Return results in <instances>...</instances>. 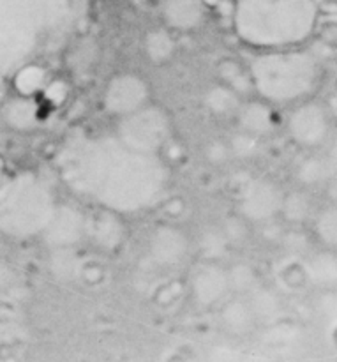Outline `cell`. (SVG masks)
<instances>
[{
    "label": "cell",
    "instance_id": "cell-9",
    "mask_svg": "<svg viewBox=\"0 0 337 362\" xmlns=\"http://www.w3.org/2000/svg\"><path fill=\"white\" fill-rule=\"evenodd\" d=\"M141 49H143L148 62H152L154 66H165L173 59L177 52L173 32L166 28L165 25L161 28H154V30L147 32L143 42H141Z\"/></svg>",
    "mask_w": 337,
    "mask_h": 362
},
{
    "label": "cell",
    "instance_id": "cell-2",
    "mask_svg": "<svg viewBox=\"0 0 337 362\" xmlns=\"http://www.w3.org/2000/svg\"><path fill=\"white\" fill-rule=\"evenodd\" d=\"M318 25V0H251L244 7L242 37L258 52L302 46Z\"/></svg>",
    "mask_w": 337,
    "mask_h": 362
},
{
    "label": "cell",
    "instance_id": "cell-15",
    "mask_svg": "<svg viewBox=\"0 0 337 362\" xmlns=\"http://www.w3.org/2000/svg\"><path fill=\"white\" fill-rule=\"evenodd\" d=\"M332 163H334V165L337 166V144H336L334 151H332Z\"/></svg>",
    "mask_w": 337,
    "mask_h": 362
},
{
    "label": "cell",
    "instance_id": "cell-12",
    "mask_svg": "<svg viewBox=\"0 0 337 362\" xmlns=\"http://www.w3.org/2000/svg\"><path fill=\"white\" fill-rule=\"evenodd\" d=\"M311 223H313L317 239L329 251H337V205H331V207L314 212Z\"/></svg>",
    "mask_w": 337,
    "mask_h": 362
},
{
    "label": "cell",
    "instance_id": "cell-8",
    "mask_svg": "<svg viewBox=\"0 0 337 362\" xmlns=\"http://www.w3.org/2000/svg\"><path fill=\"white\" fill-rule=\"evenodd\" d=\"M218 81L230 90L235 92L240 99L254 98L253 78L249 67L237 59H225L218 64Z\"/></svg>",
    "mask_w": 337,
    "mask_h": 362
},
{
    "label": "cell",
    "instance_id": "cell-10",
    "mask_svg": "<svg viewBox=\"0 0 337 362\" xmlns=\"http://www.w3.org/2000/svg\"><path fill=\"white\" fill-rule=\"evenodd\" d=\"M279 216L288 225H304V223H309L314 216L313 200L304 191H290V193H285L283 194Z\"/></svg>",
    "mask_w": 337,
    "mask_h": 362
},
{
    "label": "cell",
    "instance_id": "cell-13",
    "mask_svg": "<svg viewBox=\"0 0 337 362\" xmlns=\"http://www.w3.org/2000/svg\"><path fill=\"white\" fill-rule=\"evenodd\" d=\"M249 225L251 223L246 218L235 214L223 223L221 233L228 244H242L246 243L247 235H249Z\"/></svg>",
    "mask_w": 337,
    "mask_h": 362
},
{
    "label": "cell",
    "instance_id": "cell-14",
    "mask_svg": "<svg viewBox=\"0 0 337 362\" xmlns=\"http://www.w3.org/2000/svg\"><path fill=\"white\" fill-rule=\"evenodd\" d=\"M324 103H325V106H327V110H329V113H331L334 124H337V88L334 92H331V95H329Z\"/></svg>",
    "mask_w": 337,
    "mask_h": 362
},
{
    "label": "cell",
    "instance_id": "cell-3",
    "mask_svg": "<svg viewBox=\"0 0 337 362\" xmlns=\"http://www.w3.org/2000/svg\"><path fill=\"white\" fill-rule=\"evenodd\" d=\"M285 127L290 140L297 147L304 151H318L331 141L334 120L325 103L313 98L288 108Z\"/></svg>",
    "mask_w": 337,
    "mask_h": 362
},
{
    "label": "cell",
    "instance_id": "cell-1",
    "mask_svg": "<svg viewBox=\"0 0 337 362\" xmlns=\"http://www.w3.org/2000/svg\"><path fill=\"white\" fill-rule=\"evenodd\" d=\"M247 67L254 98L274 108H292L313 99L324 85V66L302 46L258 52Z\"/></svg>",
    "mask_w": 337,
    "mask_h": 362
},
{
    "label": "cell",
    "instance_id": "cell-7",
    "mask_svg": "<svg viewBox=\"0 0 337 362\" xmlns=\"http://www.w3.org/2000/svg\"><path fill=\"white\" fill-rule=\"evenodd\" d=\"M235 117L242 134L253 138V140L267 136L278 127L276 108L258 98L244 99Z\"/></svg>",
    "mask_w": 337,
    "mask_h": 362
},
{
    "label": "cell",
    "instance_id": "cell-5",
    "mask_svg": "<svg viewBox=\"0 0 337 362\" xmlns=\"http://www.w3.org/2000/svg\"><path fill=\"white\" fill-rule=\"evenodd\" d=\"M283 191L268 180L254 182L246 194H242V211L240 216L249 223H264L267 219L279 216L283 202Z\"/></svg>",
    "mask_w": 337,
    "mask_h": 362
},
{
    "label": "cell",
    "instance_id": "cell-4",
    "mask_svg": "<svg viewBox=\"0 0 337 362\" xmlns=\"http://www.w3.org/2000/svg\"><path fill=\"white\" fill-rule=\"evenodd\" d=\"M148 95L145 78L134 73H119L110 78L102 90V106L113 117H131L147 108Z\"/></svg>",
    "mask_w": 337,
    "mask_h": 362
},
{
    "label": "cell",
    "instance_id": "cell-6",
    "mask_svg": "<svg viewBox=\"0 0 337 362\" xmlns=\"http://www.w3.org/2000/svg\"><path fill=\"white\" fill-rule=\"evenodd\" d=\"M161 18L172 32H193L205 23V0H161Z\"/></svg>",
    "mask_w": 337,
    "mask_h": 362
},
{
    "label": "cell",
    "instance_id": "cell-11",
    "mask_svg": "<svg viewBox=\"0 0 337 362\" xmlns=\"http://www.w3.org/2000/svg\"><path fill=\"white\" fill-rule=\"evenodd\" d=\"M242 101L244 99H240L235 92H232L219 81H215L205 94V105H207L208 112H212L214 115H237Z\"/></svg>",
    "mask_w": 337,
    "mask_h": 362
}]
</instances>
